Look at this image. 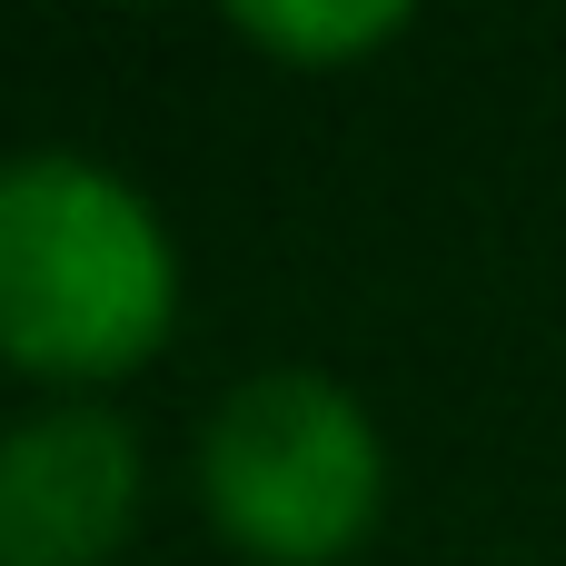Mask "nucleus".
Instances as JSON below:
<instances>
[{"label":"nucleus","mask_w":566,"mask_h":566,"mask_svg":"<svg viewBox=\"0 0 566 566\" xmlns=\"http://www.w3.org/2000/svg\"><path fill=\"white\" fill-rule=\"evenodd\" d=\"M179 259L129 179L80 149L0 159V358L40 378H119L169 338Z\"/></svg>","instance_id":"1"},{"label":"nucleus","mask_w":566,"mask_h":566,"mask_svg":"<svg viewBox=\"0 0 566 566\" xmlns=\"http://www.w3.org/2000/svg\"><path fill=\"white\" fill-rule=\"evenodd\" d=\"M199 497L259 566H338L388 507V448L338 378L269 368L219 398L199 438Z\"/></svg>","instance_id":"2"},{"label":"nucleus","mask_w":566,"mask_h":566,"mask_svg":"<svg viewBox=\"0 0 566 566\" xmlns=\"http://www.w3.org/2000/svg\"><path fill=\"white\" fill-rule=\"evenodd\" d=\"M139 517V438L99 398L0 438V566H99Z\"/></svg>","instance_id":"3"},{"label":"nucleus","mask_w":566,"mask_h":566,"mask_svg":"<svg viewBox=\"0 0 566 566\" xmlns=\"http://www.w3.org/2000/svg\"><path fill=\"white\" fill-rule=\"evenodd\" d=\"M229 20H239V40H259V50H279V60H308V70L358 60V50H378V40L408 30L398 0H289V10H279V0H239Z\"/></svg>","instance_id":"4"}]
</instances>
